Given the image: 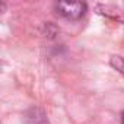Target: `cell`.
I'll return each instance as SVG.
<instances>
[{"label":"cell","mask_w":124,"mask_h":124,"mask_svg":"<svg viewBox=\"0 0 124 124\" xmlns=\"http://www.w3.org/2000/svg\"><path fill=\"white\" fill-rule=\"evenodd\" d=\"M55 12L70 21H78L80 19L88 9V5L83 2H58L54 5Z\"/></svg>","instance_id":"6da1fadb"},{"label":"cell","mask_w":124,"mask_h":124,"mask_svg":"<svg viewBox=\"0 0 124 124\" xmlns=\"http://www.w3.org/2000/svg\"><path fill=\"white\" fill-rule=\"evenodd\" d=\"M25 124H50V123L42 109L31 108L25 115Z\"/></svg>","instance_id":"7a4b0ae2"},{"label":"cell","mask_w":124,"mask_h":124,"mask_svg":"<svg viewBox=\"0 0 124 124\" xmlns=\"http://www.w3.org/2000/svg\"><path fill=\"white\" fill-rule=\"evenodd\" d=\"M111 66L115 69V70H118L123 76H124V57H120V55H114V57H111Z\"/></svg>","instance_id":"3957f363"},{"label":"cell","mask_w":124,"mask_h":124,"mask_svg":"<svg viewBox=\"0 0 124 124\" xmlns=\"http://www.w3.org/2000/svg\"><path fill=\"white\" fill-rule=\"evenodd\" d=\"M5 12H6V5L3 2H0V16H2Z\"/></svg>","instance_id":"277c9868"},{"label":"cell","mask_w":124,"mask_h":124,"mask_svg":"<svg viewBox=\"0 0 124 124\" xmlns=\"http://www.w3.org/2000/svg\"><path fill=\"white\" fill-rule=\"evenodd\" d=\"M121 123H123V124H124V111H123V112H121Z\"/></svg>","instance_id":"5b68a950"}]
</instances>
